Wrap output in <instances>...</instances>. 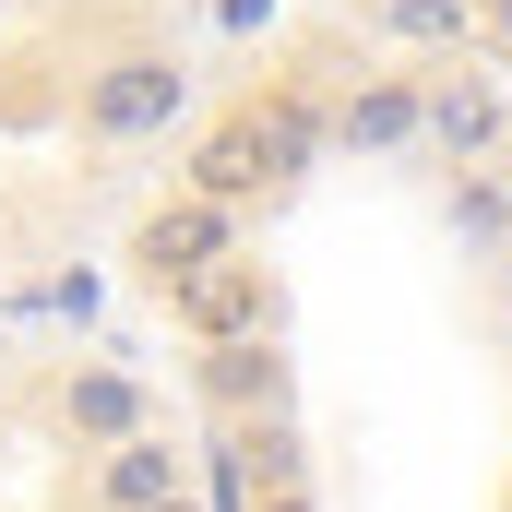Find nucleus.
Segmentation results:
<instances>
[{"label": "nucleus", "mask_w": 512, "mask_h": 512, "mask_svg": "<svg viewBox=\"0 0 512 512\" xmlns=\"http://www.w3.org/2000/svg\"><path fill=\"white\" fill-rule=\"evenodd\" d=\"M179 108H191V72L167 48H120L84 72V143H167Z\"/></svg>", "instance_id": "nucleus-1"}, {"label": "nucleus", "mask_w": 512, "mask_h": 512, "mask_svg": "<svg viewBox=\"0 0 512 512\" xmlns=\"http://www.w3.org/2000/svg\"><path fill=\"white\" fill-rule=\"evenodd\" d=\"M239 251V203H167V215H143V239H131V262H143V286H191L203 262Z\"/></svg>", "instance_id": "nucleus-2"}, {"label": "nucleus", "mask_w": 512, "mask_h": 512, "mask_svg": "<svg viewBox=\"0 0 512 512\" xmlns=\"http://www.w3.org/2000/svg\"><path fill=\"white\" fill-rule=\"evenodd\" d=\"M167 310H179L203 346H239V334H262V262H239V251L203 262L191 286H167Z\"/></svg>", "instance_id": "nucleus-3"}, {"label": "nucleus", "mask_w": 512, "mask_h": 512, "mask_svg": "<svg viewBox=\"0 0 512 512\" xmlns=\"http://www.w3.org/2000/svg\"><path fill=\"white\" fill-rule=\"evenodd\" d=\"M334 120H346L358 155H405V143H429V84H405V72H393V84H358Z\"/></svg>", "instance_id": "nucleus-4"}, {"label": "nucleus", "mask_w": 512, "mask_h": 512, "mask_svg": "<svg viewBox=\"0 0 512 512\" xmlns=\"http://www.w3.org/2000/svg\"><path fill=\"white\" fill-rule=\"evenodd\" d=\"M501 84H489V72H453V84H429V143H441V155H489V143H501Z\"/></svg>", "instance_id": "nucleus-5"}, {"label": "nucleus", "mask_w": 512, "mask_h": 512, "mask_svg": "<svg viewBox=\"0 0 512 512\" xmlns=\"http://www.w3.org/2000/svg\"><path fill=\"white\" fill-rule=\"evenodd\" d=\"M262 179H274L262 120H227V131H203V143H191V191H203V203H251Z\"/></svg>", "instance_id": "nucleus-6"}, {"label": "nucleus", "mask_w": 512, "mask_h": 512, "mask_svg": "<svg viewBox=\"0 0 512 512\" xmlns=\"http://www.w3.org/2000/svg\"><path fill=\"white\" fill-rule=\"evenodd\" d=\"M96 489H108V512H155V501H179V453H167L155 429H131V441H108Z\"/></svg>", "instance_id": "nucleus-7"}, {"label": "nucleus", "mask_w": 512, "mask_h": 512, "mask_svg": "<svg viewBox=\"0 0 512 512\" xmlns=\"http://www.w3.org/2000/svg\"><path fill=\"white\" fill-rule=\"evenodd\" d=\"M382 36L393 48H465V36H489V0H382Z\"/></svg>", "instance_id": "nucleus-8"}, {"label": "nucleus", "mask_w": 512, "mask_h": 512, "mask_svg": "<svg viewBox=\"0 0 512 512\" xmlns=\"http://www.w3.org/2000/svg\"><path fill=\"white\" fill-rule=\"evenodd\" d=\"M322 143H346V120H334L322 96H274V108H262V155H274V179H298Z\"/></svg>", "instance_id": "nucleus-9"}, {"label": "nucleus", "mask_w": 512, "mask_h": 512, "mask_svg": "<svg viewBox=\"0 0 512 512\" xmlns=\"http://www.w3.org/2000/svg\"><path fill=\"white\" fill-rule=\"evenodd\" d=\"M60 417H72L84 441H131V429H143V393H131L120 370H84V382L60 393Z\"/></svg>", "instance_id": "nucleus-10"}, {"label": "nucleus", "mask_w": 512, "mask_h": 512, "mask_svg": "<svg viewBox=\"0 0 512 512\" xmlns=\"http://www.w3.org/2000/svg\"><path fill=\"white\" fill-rule=\"evenodd\" d=\"M203 393L239 417L251 393H274V358H262V334H239V346H203Z\"/></svg>", "instance_id": "nucleus-11"}, {"label": "nucleus", "mask_w": 512, "mask_h": 512, "mask_svg": "<svg viewBox=\"0 0 512 512\" xmlns=\"http://www.w3.org/2000/svg\"><path fill=\"white\" fill-rule=\"evenodd\" d=\"M453 227H465V239H512V191L501 179H465V191H453Z\"/></svg>", "instance_id": "nucleus-12"}, {"label": "nucleus", "mask_w": 512, "mask_h": 512, "mask_svg": "<svg viewBox=\"0 0 512 512\" xmlns=\"http://www.w3.org/2000/svg\"><path fill=\"white\" fill-rule=\"evenodd\" d=\"M215 24H227V36H251V24H274V0H215Z\"/></svg>", "instance_id": "nucleus-13"}, {"label": "nucleus", "mask_w": 512, "mask_h": 512, "mask_svg": "<svg viewBox=\"0 0 512 512\" xmlns=\"http://www.w3.org/2000/svg\"><path fill=\"white\" fill-rule=\"evenodd\" d=\"M262 512H310V489H274V501H262Z\"/></svg>", "instance_id": "nucleus-14"}, {"label": "nucleus", "mask_w": 512, "mask_h": 512, "mask_svg": "<svg viewBox=\"0 0 512 512\" xmlns=\"http://www.w3.org/2000/svg\"><path fill=\"white\" fill-rule=\"evenodd\" d=\"M489 36H501V48H512V0H489Z\"/></svg>", "instance_id": "nucleus-15"}, {"label": "nucleus", "mask_w": 512, "mask_h": 512, "mask_svg": "<svg viewBox=\"0 0 512 512\" xmlns=\"http://www.w3.org/2000/svg\"><path fill=\"white\" fill-rule=\"evenodd\" d=\"M155 512H203V501H155Z\"/></svg>", "instance_id": "nucleus-16"}, {"label": "nucleus", "mask_w": 512, "mask_h": 512, "mask_svg": "<svg viewBox=\"0 0 512 512\" xmlns=\"http://www.w3.org/2000/svg\"><path fill=\"white\" fill-rule=\"evenodd\" d=\"M501 262H512V239H501Z\"/></svg>", "instance_id": "nucleus-17"}]
</instances>
